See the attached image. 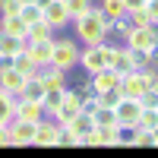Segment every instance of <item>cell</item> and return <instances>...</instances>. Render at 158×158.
Returning <instances> with one entry per match:
<instances>
[{
  "label": "cell",
  "mask_w": 158,
  "mask_h": 158,
  "mask_svg": "<svg viewBox=\"0 0 158 158\" xmlns=\"http://www.w3.org/2000/svg\"><path fill=\"white\" fill-rule=\"evenodd\" d=\"M73 32H76V41H82V44H101V41H108L111 22L104 19V13L95 3H92L82 16L73 19Z\"/></svg>",
  "instance_id": "1"
},
{
  "label": "cell",
  "mask_w": 158,
  "mask_h": 158,
  "mask_svg": "<svg viewBox=\"0 0 158 158\" xmlns=\"http://www.w3.org/2000/svg\"><path fill=\"white\" fill-rule=\"evenodd\" d=\"M79 41L76 38H54V48H51V63L54 67H60V70H73V67H79Z\"/></svg>",
  "instance_id": "2"
},
{
  "label": "cell",
  "mask_w": 158,
  "mask_h": 158,
  "mask_svg": "<svg viewBox=\"0 0 158 158\" xmlns=\"http://www.w3.org/2000/svg\"><path fill=\"white\" fill-rule=\"evenodd\" d=\"M139 114H142V101L133 98V95H120V101L114 104V117H117V127L130 133V130H136L139 123Z\"/></svg>",
  "instance_id": "3"
},
{
  "label": "cell",
  "mask_w": 158,
  "mask_h": 158,
  "mask_svg": "<svg viewBox=\"0 0 158 158\" xmlns=\"http://www.w3.org/2000/svg\"><path fill=\"white\" fill-rule=\"evenodd\" d=\"M108 57H111V44H108V41H101V44H85L82 51H79V67L92 76V73H98V70L108 67Z\"/></svg>",
  "instance_id": "4"
},
{
  "label": "cell",
  "mask_w": 158,
  "mask_h": 158,
  "mask_svg": "<svg viewBox=\"0 0 158 158\" xmlns=\"http://www.w3.org/2000/svg\"><path fill=\"white\" fill-rule=\"evenodd\" d=\"M41 19H44L54 32L67 29V25L73 22L70 13H67V6H63V0H41Z\"/></svg>",
  "instance_id": "5"
},
{
  "label": "cell",
  "mask_w": 158,
  "mask_h": 158,
  "mask_svg": "<svg viewBox=\"0 0 158 158\" xmlns=\"http://www.w3.org/2000/svg\"><path fill=\"white\" fill-rule=\"evenodd\" d=\"M32 79H38V82L44 85V92H48V89H67V70L54 67L51 60H48V63H38Z\"/></svg>",
  "instance_id": "6"
},
{
  "label": "cell",
  "mask_w": 158,
  "mask_h": 158,
  "mask_svg": "<svg viewBox=\"0 0 158 158\" xmlns=\"http://www.w3.org/2000/svg\"><path fill=\"white\" fill-rule=\"evenodd\" d=\"M60 123L54 120V117H41V123H38V130H35V139H32V146H38V149H51V146H57L60 142Z\"/></svg>",
  "instance_id": "7"
},
{
  "label": "cell",
  "mask_w": 158,
  "mask_h": 158,
  "mask_svg": "<svg viewBox=\"0 0 158 158\" xmlns=\"http://www.w3.org/2000/svg\"><path fill=\"white\" fill-rule=\"evenodd\" d=\"M38 123H41V120H38ZM38 123L22 120V117H13V120L6 123V127H10V146H32Z\"/></svg>",
  "instance_id": "8"
},
{
  "label": "cell",
  "mask_w": 158,
  "mask_h": 158,
  "mask_svg": "<svg viewBox=\"0 0 158 158\" xmlns=\"http://www.w3.org/2000/svg\"><path fill=\"white\" fill-rule=\"evenodd\" d=\"M25 82H29V76L25 73H19L16 67H0V89H6V92H13V95L19 98V92L25 89Z\"/></svg>",
  "instance_id": "9"
},
{
  "label": "cell",
  "mask_w": 158,
  "mask_h": 158,
  "mask_svg": "<svg viewBox=\"0 0 158 158\" xmlns=\"http://www.w3.org/2000/svg\"><path fill=\"white\" fill-rule=\"evenodd\" d=\"M0 32L3 35H13V38H22L25 41V32H29V25L19 13H0Z\"/></svg>",
  "instance_id": "10"
},
{
  "label": "cell",
  "mask_w": 158,
  "mask_h": 158,
  "mask_svg": "<svg viewBox=\"0 0 158 158\" xmlns=\"http://www.w3.org/2000/svg\"><path fill=\"white\" fill-rule=\"evenodd\" d=\"M89 85L95 89V92H108V89H117V85H120V76H117L111 67H104V70H98V73L89 76Z\"/></svg>",
  "instance_id": "11"
},
{
  "label": "cell",
  "mask_w": 158,
  "mask_h": 158,
  "mask_svg": "<svg viewBox=\"0 0 158 158\" xmlns=\"http://www.w3.org/2000/svg\"><path fill=\"white\" fill-rule=\"evenodd\" d=\"M16 117L38 123V120L44 117V108H41V101H32V98H16Z\"/></svg>",
  "instance_id": "12"
},
{
  "label": "cell",
  "mask_w": 158,
  "mask_h": 158,
  "mask_svg": "<svg viewBox=\"0 0 158 158\" xmlns=\"http://www.w3.org/2000/svg\"><path fill=\"white\" fill-rule=\"evenodd\" d=\"M123 41H127V48H133V51H146V54H149V48L155 44V38H152V32H149V25H139V29H133V32L123 38Z\"/></svg>",
  "instance_id": "13"
},
{
  "label": "cell",
  "mask_w": 158,
  "mask_h": 158,
  "mask_svg": "<svg viewBox=\"0 0 158 158\" xmlns=\"http://www.w3.org/2000/svg\"><path fill=\"white\" fill-rule=\"evenodd\" d=\"M120 92H123V95H133V98H139L142 92H146V79H142V73H139V70H130V73H123V76H120Z\"/></svg>",
  "instance_id": "14"
},
{
  "label": "cell",
  "mask_w": 158,
  "mask_h": 158,
  "mask_svg": "<svg viewBox=\"0 0 158 158\" xmlns=\"http://www.w3.org/2000/svg\"><path fill=\"white\" fill-rule=\"evenodd\" d=\"M51 48H54V38H38V41H25V51L32 54L35 63H48L51 60Z\"/></svg>",
  "instance_id": "15"
},
{
  "label": "cell",
  "mask_w": 158,
  "mask_h": 158,
  "mask_svg": "<svg viewBox=\"0 0 158 158\" xmlns=\"http://www.w3.org/2000/svg\"><path fill=\"white\" fill-rule=\"evenodd\" d=\"M13 117H16V95L0 89V127H6Z\"/></svg>",
  "instance_id": "16"
},
{
  "label": "cell",
  "mask_w": 158,
  "mask_h": 158,
  "mask_svg": "<svg viewBox=\"0 0 158 158\" xmlns=\"http://www.w3.org/2000/svg\"><path fill=\"white\" fill-rule=\"evenodd\" d=\"M63 92H67V89H48V92H44V98H41L44 117H54V114L60 111V104H63Z\"/></svg>",
  "instance_id": "17"
},
{
  "label": "cell",
  "mask_w": 158,
  "mask_h": 158,
  "mask_svg": "<svg viewBox=\"0 0 158 158\" xmlns=\"http://www.w3.org/2000/svg\"><path fill=\"white\" fill-rule=\"evenodd\" d=\"M10 63H13V67H16L19 73H25L29 79L35 76V67H38V63L32 60V54H29V51H25V48H22V51H16V54L10 57Z\"/></svg>",
  "instance_id": "18"
},
{
  "label": "cell",
  "mask_w": 158,
  "mask_h": 158,
  "mask_svg": "<svg viewBox=\"0 0 158 158\" xmlns=\"http://www.w3.org/2000/svg\"><path fill=\"white\" fill-rule=\"evenodd\" d=\"M22 48H25L22 38H13V35H3V32H0V57H13V54L22 51Z\"/></svg>",
  "instance_id": "19"
},
{
  "label": "cell",
  "mask_w": 158,
  "mask_h": 158,
  "mask_svg": "<svg viewBox=\"0 0 158 158\" xmlns=\"http://www.w3.org/2000/svg\"><path fill=\"white\" fill-rule=\"evenodd\" d=\"M38 38H54V29L44 22V19H38L29 25V32H25V41H38Z\"/></svg>",
  "instance_id": "20"
},
{
  "label": "cell",
  "mask_w": 158,
  "mask_h": 158,
  "mask_svg": "<svg viewBox=\"0 0 158 158\" xmlns=\"http://www.w3.org/2000/svg\"><path fill=\"white\" fill-rule=\"evenodd\" d=\"M101 13H104V19H108L111 25H114V19L120 16V13H127V6H123V0H101V6H98Z\"/></svg>",
  "instance_id": "21"
},
{
  "label": "cell",
  "mask_w": 158,
  "mask_h": 158,
  "mask_svg": "<svg viewBox=\"0 0 158 158\" xmlns=\"http://www.w3.org/2000/svg\"><path fill=\"white\" fill-rule=\"evenodd\" d=\"M136 127H142V130H158V108H142V114H139V123Z\"/></svg>",
  "instance_id": "22"
},
{
  "label": "cell",
  "mask_w": 158,
  "mask_h": 158,
  "mask_svg": "<svg viewBox=\"0 0 158 158\" xmlns=\"http://www.w3.org/2000/svg\"><path fill=\"white\" fill-rule=\"evenodd\" d=\"M120 95L123 92H120V85H117V89H108V92H95V101L101 104V108H114V104L120 101Z\"/></svg>",
  "instance_id": "23"
},
{
  "label": "cell",
  "mask_w": 158,
  "mask_h": 158,
  "mask_svg": "<svg viewBox=\"0 0 158 158\" xmlns=\"http://www.w3.org/2000/svg\"><path fill=\"white\" fill-rule=\"evenodd\" d=\"M19 16L25 19V25H32V22H38V19H41V3H22V10H19Z\"/></svg>",
  "instance_id": "24"
},
{
  "label": "cell",
  "mask_w": 158,
  "mask_h": 158,
  "mask_svg": "<svg viewBox=\"0 0 158 158\" xmlns=\"http://www.w3.org/2000/svg\"><path fill=\"white\" fill-rule=\"evenodd\" d=\"M63 6H67L70 19H76V16H82V13L92 6V0H63Z\"/></svg>",
  "instance_id": "25"
},
{
  "label": "cell",
  "mask_w": 158,
  "mask_h": 158,
  "mask_svg": "<svg viewBox=\"0 0 158 158\" xmlns=\"http://www.w3.org/2000/svg\"><path fill=\"white\" fill-rule=\"evenodd\" d=\"M130 63H133V70H146L149 67V54H146V51H133V48H130Z\"/></svg>",
  "instance_id": "26"
},
{
  "label": "cell",
  "mask_w": 158,
  "mask_h": 158,
  "mask_svg": "<svg viewBox=\"0 0 158 158\" xmlns=\"http://www.w3.org/2000/svg\"><path fill=\"white\" fill-rule=\"evenodd\" d=\"M22 0H0V13H19Z\"/></svg>",
  "instance_id": "27"
},
{
  "label": "cell",
  "mask_w": 158,
  "mask_h": 158,
  "mask_svg": "<svg viewBox=\"0 0 158 158\" xmlns=\"http://www.w3.org/2000/svg\"><path fill=\"white\" fill-rule=\"evenodd\" d=\"M142 10H146V16H149L152 22H158V0H146V6H142Z\"/></svg>",
  "instance_id": "28"
},
{
  "label": "cell",
  "mask_w": 158,
  "mask_h": 158,
  "mask_svg": "<svg viewBox=\"0 0 158 158\" xmlns=\"http://www.w3.org/2000/svg\"><path fill=\"white\" fill-rule=\"evenodd\" d=\"M123 6L133 13V10H142V6H146V0H123Z\"/></svg>",
  "instance_id": "29"
},
{
  "label": "cell",
  "mask_w": 158,
  "mask_h": 158,
  "mask_svg": "<svg viewBox=\"0 0 158 158\" xmlns=\"http://www.w3.org/2000/svg\"><path fill=\"white\" fill-rule=\"evenodd\" d=\"M10 146V127H0V149Z\"/></svg>",
  "instance_id": "30"
},
{
  "label": "cell",
  "mask_w": 158,
  "mask_h": 158,
  "mask_svg": "<svg viewBox=\"0 0 158 158\" xmlns=\"http://www.w3.org/2000/svg\"><path fill=\"white\" fill-rule=\"evenodd\" d=\"M22 3H41V0H22Z\"/></svg>",
  "instance_id": "31"
},
{
  "label": "cell",
  "mask_w": 158,
  "mask_h": 158,
  "mask_svg": "<svg viewBox=\"0 0 158 158\" xmlns=\"http://www.w3.org/2000/svg\"><path fill=\"white\" fill-rule=\"evenodd\" d=\"M155 133H158V130H155Z\"/></svg>",
  "instance_id": "32"
}]
</instances>
